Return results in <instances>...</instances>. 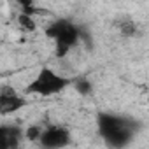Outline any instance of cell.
Returning <instances> with one entry per match:
<instances>
[{
  "instance_id": "6da1fadb",
  "label": "cell",
  "mask_w": 149,
  "mask_h": 149,
  "mask_svg": "<svg viewBox=\"0 0 149 149\" xmlns=\"http://www.w3.org/2000/svg\"><path fill=\"white\" fill-rule=\"evenodd\" d=\"M98 130L105 142L112 147H123L132 140L133 123L114 116V114H98Z\"/></svg>"
},
{
  "instance_id": "7a4b0ae2",
  "label": "cell",
  "mask_w": 149,
  "mask_h": 149,
  "mask_svg": "<svg viewBox=\"0 0 149 149\" xmlns=\"http://www.w3.org/2000/svg\"><path fill=\"white\" fill-rule=\"evenodd\" d=\"M46 35L56 42V56L63 58L67 53L79 42V28L65 19L54 21L46 28Z\"/></svg>"
},
{
  "instance_id": "3957f363",
  "label": "cell",
  "mask_w": 149,
  "mask_h": 149,
  "mask_svg": "<svg viewBox=\"0 0 149 149\" xmlns=\"http://www.w3.org/2000/svg\"><path fill=\"white\" fill-rule=\"evenodd\" d=\"M68 83H70L68 79L58 76L54 70L44 67L37 74V77L26 86V93L40 95V97H49V95H56L61 90H65L68 86Z\"/></svg>"
},
{
  "instance_id": "277c9868",
  "label": "cell",
  "mask_w": 149,
  "mask_h": 149,
  "mask_svg": "<svg viewBox=\"0 0 149 149\" xmlns=\"http://www.w3.org/2000/svg\"><path fill=\"white\" fill-rule=\"evenodd\" d=\"M25 105H26V100L23 97H19L13 86H9V84L0 86V116L13 114L19 109H23Z\"/></svg>"
},
{
  "instance_id": "5b68a950",
  "label": "cell",
  "mask_w": 149,
  "mask_h": 149,
  "mask_svg": "<svg viewBox=\"0 0 149 149\" xmlns=\"http://www.w3.org/2000/svg\"><path fill=\"white\" fill-rule=\"evenodd\" d=\"M39 142L40 146L44 147H63L70 142V135L65 128H60V126H51L44 132H40V137H39Z\"/></svg>"
},
{
  "instance_id": "8992f818",
  "label": "cell",
  "mask_w": 149,
  "mask_h": 149,
  "mask_svg": "<svg viewBox=\"0 0 149 149\" xmlns=\"http://www.w3.org/2000/svg\"><path fill=\"white\" fill-rule=\"evenodd\" d=\"M21 137H23V132H21L18 126L2 125V126H0V149H13V147H18Z\"/></svg>"
},
{
  "instance_id": "52a82bcc",
  "label": "cell",
  "mask_w": 149,
  "mask_h": 149,
  "mask_svg": "<svg viewBox=\"0 0 149 149\" xmlns=\"http://www.w3.org/2000/svg\"><path fill=\"white\" fill-rule=\"evenodd\" d=\"M18 23H19V26L23 28V30H26V32H33L35 30V21H33V18L30 16V14H26V13H21L19 16H18Z\"/></svg>"
},
{
  "instance_id": "ba28073f",
  "label": "cell",
  "mask_w": 149,
  "mask_h": 149,
  "mask_svg": "<svg viewBox=\"0 0 149 149\" xmlns=\"http://www.w3.org/2000/svg\"><path fill=\"white\" fill-rule=\"evenodd\" d=\"M40 132H42V130H40L39 126H30V128H26L25 135H26V139H28V140H39Z\"/></svg>"
},
{
  "instance_id": "9c48e42d",
  "label": "cell",
  "mask_w": 149,
  "mask_h": 149,
  "mask_svg": "<svg viewBox=\"0 0 149 149\" xmlns=\"http://www.w3.org/2000/svg\"><path fill=\"white\" fill-rule=\"evenodd\" d=\"M135 30H137V26H135V23H132V21H126V23H121V33H125V35H133L135 33Z\"/></svg>"
},
{
  "instance_id": "30bf717a",
  "label": "cell",
  "mask_w": 149,
  "mask_h": 149,
  "mask_svg": "<svg viewBox=\"0 0 149 149\" xmlns=\"http://www.w3.org/2000/svg\"><path fill=\"white\" fill-rule=\"evenodd\" d=\"M77 91H79L81 95H88V93L91 91V84H90V81L81 79V81L77 83Z\"/></svg>"
}]
</instances>
